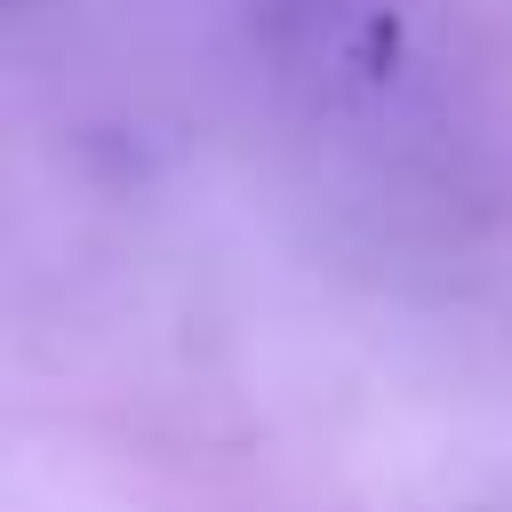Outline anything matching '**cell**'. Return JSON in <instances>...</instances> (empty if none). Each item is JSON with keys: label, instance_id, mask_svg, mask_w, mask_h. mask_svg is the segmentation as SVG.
Wrapping results in <instances>:
<instances>
[]
</instances>
